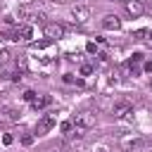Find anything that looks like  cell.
<instances>
[{"label":"cell","mask_w":152,"mask_h":152,"mask_svg":"<svg viewBox=\"0 0 152 152\" xmlns=\"http://www.w3.org/2000/svg\"><path fill=\"white\" fill-rule=\"evenodd\" d=\"M142 69H145L147 74H152V59H150V62H145V66H142Z\"/></svg>","instance_id":"obj_22"},{"label":"cell","mask_w":152,"mask_h":152,"mask_svg":"<svg viewBox=\"0 0 152 152\" xmlns=\"http://www.w3.org/2000/svg\"><path fill=\"white\" fill-rule=\"evenodd\" d=\"M93 74V64H83L81 66V76H90Z\"/></svg>","instance_id":"obj_15"},{"label":"cell","mask_w":152,"mask_h":152,"mask_svg":"<svg viewBox=\"0 0 152 152\" xmlns=\"http://www.w3.org/2000/svg\"><path fill=\"white\" fill-rule=\"evenodd\" d=\"M142 57H145L142 52H133V55H131V64H140V62H142Z\"/></svg>","instance_id":"obj_14"},{"label":"cell","mask_w":152,"mask_h":152,"mask_svg":"<svg viewBox=\"0 0 152 152\" xmlns=\"http://www.w3.org/2000/svg\"><path fill=\"white\" fill-rule=\"evenodd\" d=\"M142 145H145V140H142L140 135H131V138H124V140H121V147H124L126 152H138Z\"/></svg>","instance_id":"obj_5"},{"label":"cell","mask_w":152,"mask_h":152,"mask_svg":"<svg viewBox=\"0 0 152 152\" xmlns=\"http://www.w3.org/2000/svg\"><path fill=\"white\" fill-rule=\"evenodd\" d=\"M48 104H52V95H43V97H36V100L31 102V107H33L36 112H40V109H45Z\"/></svg>","instance_id":"obj_11"},{"label":"cell","mask_w":152,"mask_h":152,"mask_svg":"<svg viewBox=\"0 0 152 152\" xmlns=\"http://www.w3.org/2000/svg\"><path fill=\"white\" fill-rule=\"evenodd\" d=\"M64 81H66V83H74V81H76V78H74V76H71V74H64Z\"/></svg>","instance_id":"obj_23"},{"label":"cell","mask_w":152,"mask_h":152,"mask_svg":"<svg viewBox=\"0 0 152 152\" xmlns=\"http://www.w3.org/2000/svg\"><path fill=\"white\" fill-rule=\"evenodd\" d=\"M33 36V28L28 26V24H21V26H17V31L12 33V40H28Z\"/></svg>","instance_id":"obj_9"},{"label":"cell","mask_w":152,"mask_h":152,"mask_svg":"<svg viewBox=\"0 0 152 152\" xmlns=\"http://www.w3.org/2000/svg\"><path fill=\"white\" fill-rule=\"evenodd\" d=\"M12 140H14V138H12L10 133H5V135H2V142H5V145H12Z\"/></svg>","instance_id":"obj_21"},{"label":"cell","mask_w":152,"mask_h":152,"mask_svg":"<svg viewBox=\"0 0 152 152\" xmlns=\"http://www.w3.org/2000/svg\"><path fill=\"white\" fill-rule=\"evenodd\" d=\"M124 5H126V12H128L131 17H140V14L145 12L142 0H124Z\"/></svg>","instance_id":"obj_7"},{"label":"cell","mask_w":152,"mask_h":152,"mask_svg":"<svg viewBox=\"0 0 152 152\" xmlns=\"http://www.w3.org/2000/svg\"><path fill=\"white\" fill-rule=\"evenodd\" d=\"M102 28L104 31H119L121 28V19L116 14H107V17H102Z\"/></svg>","instance_id":"obj_8"},{"label":"cell","mask_w":152,"mask_h":152,"mask_svg":"<svg viewBox=\"0 0 152 152\" xmlns=\"http://www.w3.org/2000/svg\"><path fill=\"white\" fill-rule=\"evenodd\" d=\"M93 152H109V150H107V147H95Z\"/></svg>","instance_id":"obj_25"},{"label":"cell","mask_w":152,"mask_h":152,"mask_svg":"<svg viewBox=\"0 0 152 152\" xmlns=\"http://www.w3.org/2000/svg\"><path fill=\"white\" fill-rule=\"evenodd\" d=\"M36 97H38V95H36L33 90H26V93H24V100H26V102H33Z\"/></svg>","instance_id":"obj_18"},{"label":"cell","mask_w":152,"mask_h":152,"mask_svg":"<svg viewBox=\"0 0 152 152\" xmlns=\"http://www.w3.org/2000/svg\"><path fill=\"white\" fill-rule=\"evenodd\" d=\"M71 17H74V21L86 24V21L90 19V7H86V5H76V7L71 10Z\"/></svg>","instance_id":"obj_6"},{"label":"cell","mask_w":152,"mask_h":152,"mask_svg":"<svg viewBox=\"0 0 152 152\" xmlns=\"http://www.w3.org/2000/svg\"><path fill=\"white\" fill-rule=\"evenodd\" d=\"M33 140H36V135H31V133H26V135H21V145H24V147H28V145H33Z\"/></svg>","instance_id":"obj_12"},{"label":"cell","mask_w":152,"mask_h":152,"mask_svg":"<svg viewBox=\"0 0 152 152\" xmlns=\"http://www.w3.org/2000/svg\"><path fill=\"white\" fill-rule=\"evenodd\" d=\"M64 33H66V28H64L62 24H57V21H52V24H45V38L55 40V38H64Z\"/></svg>","instance_id":"obj_4"},{"label":"cell","mask_w":152,"mask_h":152,"mask_svg":"<svg viewBox=\"0 0 152 152\" xmlns=\"http://www.w3.org/2000/svg\"><path fill=\"white\" fill-rule=\"evenodd\" d=\"M71 124H74V128H76V131H81V133H88V131L95 126V112H90V109H83V112H78V114L71 119Z\"/></svg>","instance_id":"obj_1"},{"label":"cell","mask_w":152,"mask_h":152,"mask_svg":"<svg viewBox=\"0 0 152 152\" xmlns=\"http://www.w3.org/2000/svg\"><path fill=\"white\" fill-rule=\"evenodd\" d=\"M19 109H14V107H2V112H0V119H5V121H19Z\"/></svg>","instance_id":"obj_10"},{"label":"cell","mask_w":152,"mask_h":152,"mask_svg":"<svg viewBox=\"0 0 152 152\" xmlns=\"http://www.w3.org/2000/svg\"><path fill=\"white\" fill-rule=\"evenodd\" d=\"M86 50H88L90 55H93V52H97V43H93V40H90V43L86 45Z\"/></svg>","instance_id":"obj_20"},{"label":"cell","mask_w":152,"mask_h":152,"mask_svg":"<svg viewBox=\"0 0 152 152\" xmlns=\"http://www.w3.org/2000/svg\"><path fill=\"white\" fill-rule=\"evenodd\" d=\"M145 40H147V43L152 45V31H150V28H147V38H145Z\"/></svg>","instance_id":"obj_24"},{"label":"cell","mask_w":152,"mask_h":152,"mask_svg":"<svg viewBox=\"0 0 152 152\" xmlns=\"http://www.w3.org/2000/svg\"><path fill=\"white\" fill-rule=\"evenodd\" d=\"M55 126H57V114H52V112H50V114H43V119L36 124V133H33V135H45V133H50Z\"/></svg>","instance_id":"obj_2"},{"label":"cell","mask_w":152,"mask_h":152,"mask_svg":"<svg viewBox=\"0 0 152 152\" xmlns=\"http://www.w3.org/2000/svg\"><path fill=\"white\" fill-rule=\"evenodd\" d=\"M71 128H74V124H71V121H62V126H59V131H62V133H69Z\"/></svg>","instance_id":"obj_16"},{"label":"cell","mask_w":152,"mask_h":152,"mask_svg":"<svg viewBox=\"0 0 152 152\" xmlns=\"http://www.w3.org/2000/svg\"><path fill=\"white\" fill-rule=\"evenodd\" d=\"M133 36H135L138 40H145V38H147V28H140V31H135Z\"/></svg>","instance_id":"obj_17"},{"label":"cell","mask_w":152,"mask_h":152,"mask_svg":"<svg viewBox=\"0 0 152 152\" xmlns=\"http://www.w3.org/2000/svg\"><path fill=\"white\" fill-rule=\"evenodd\" d=\"M52 40L50 38H45V40H38V43H33V50H43V48H48Z\"/></svg>","instance_id":"obj_13"},{"label":"cell","mask_w":152,"mask_h":152,"mask_svg":"<svg viewBox=\"0 0 152 152\" xmlns=\"http://www.w3.org/2000/svg\"><path fill=\"white\" fill-rule=\"evenodd\" d=\"M7 59H10V52L7 50H0V64H7Z\"/></svg>","instance_id":"obj_19"},{"label":"cell","mask_w":152,"mask_h":152,"mask_svg":"<svg viewBox=\"0 0 152 152\" xmlns=\"http://www.w3.org/2000/svg\"><path fill=\"white\" fill-rule=\"evenodd\" d=\"M112 116H114V119H131V116H133V104L126 102V100L116 102V104L112 107Z\"/></svg>","instance_id":"obj_3"}]
</instances>
